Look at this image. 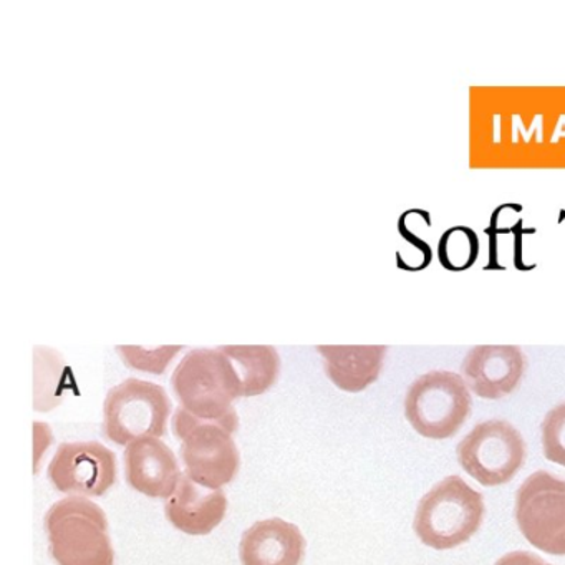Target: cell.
I'll return each mask as SVG.
<instances>
[{"label":"cell","mask_w":565,"mask_h":565,"mask_svg":"<svg viewBox=\"0 0 565 565\" xmlns=\"http://www.w3.org/2000/svg\"><path fill=\"white\" fill-rule=\"evenodd\" d=\"M181 408L204 422L236 433L239 426L233 402L243 396L239 379L223 350H191L171 379Z\"/></svg>","instance_id":"6da1fadb"},{"label":"cell","mask_w":565,"mask_h":565,"mask_svg":"<svg viewBox=\"0 0 565 565\" xmlns=\"http://www.w3.org/2000/svg\"><path fill=\"white\" fill-rule=\"evenodd\" d=\"M484 499L461 476H448L423 495L416 508V535L436 551L468 542L481 527Z\"/></svg>","instance_id":"7a4b0ae2"},{"label":"cell","mask_w":565,"mask_h":565,"mask_svg":"<svg viewBox=\"0 0 565 565\" xmlns=\"http://www.w3.org/2000/svg\"><path fill=\"white\" fill-rule=\"evenodd\" d=\"M52 557L58 565H114L104 509L84 495L55 502L45 515Z\"/></svg>","instance_id":"3957f363"},{"label":"cell","mask_w":565,"mask_h":565,"mask_svg":"<svg viewBox=\"0 0 565 565\" xmlns=\"http://www.w3.org/2000/svg\"><path fill=\"white\" fill-rule=\"evenodd\" d=\"M471 405V393L461 375L433 370L416 379L406 392L405 416L425 438L448 439L462 428Z\"/></svg>","instance_id":"277c9868"},{"label":"cell","mask_w":565,"mask_h":565,"mask_svg":"<svg viewBox=\"0 0 565 565\" xmlns=\"http://www.w3.org/2000/svg\"><path fill=\"white\" fill-rule=\"evenodd\" d=\"M173 433L181 441V459L186 475L207 489H221L239 471V449L233 431L213 422L196 418L184 408L173 416Z\"/></svg>","instance_id":"5b68a950"},{"label":"cell","mask_w":565,"mask_h":565,"mask_svg":"<svg viewBox=\"0 0 565 565\" xmlns=\"http://www.w3.org/2000/svg\"><path fill=\"white\" fill-rule=\"evenodd\" d=\"M171 402L163 386L128 379L108 392L104 405V429L110 441L131 445L167 433Z\"/></svg>","instance_id":"8992f818"},{"label":"cell","mask_w":565,"mask_h":565,"mask_svg":"<svg viewBox=\"0 0 565 565\" xmlns=\"http://www.w3.org/2000/svg\"><path fill=\"white\" fill-rule=\"evenodd\" d=\"M525 452L521 433L504 419L479 423L456 449L461 468L488 488L511 481L524 465Z\"/></svg>","instance_id":"52a82bcc"},{"label":"cell","mask_w":565,"mask_h":565,"mask_svg":"<svg viewBox=\"0 0 565 565\" xmlns=\"http://www.w3.org/2000/svg\"><path fill=\"white\" fill-rule=\"evenodd\" d=\"M515 521L529 544L565 555V481L548 471L525 479L515 494Z\"/></svg>","instance_id":"ba28073f"},{"label":"cell","mask_w":565,"mask_h":565,"mask_svg":"<svg viewBox=\"0 0 565 565\" xmlns=\"http://www.w3.org/2000/svg\"><path fill=\"white\" fill-rule=\"evenodd\" d=\"M49 479L65 494L98 498L117 481V456L97 441L64 443L49 466Z\"/></svg>","instance_id":"9c48e42d"},{"label":"cell","mask_w":565,"mask_h":565,"mask_svg":"<svg viewBox=\"0 0 565 565\" xmlns=\"http://www.w3.org/2000/svg\"><path fill=\"white\" fill-rule=\"evenodd\" d=\"M527 360L515 345H479L462 360V379L471 392L486 399L511 395L525 373Z\"/></svg>","instance_id":"30bf717a"},{"label":"cell","mask_w":565,"mask_h":565,"mask_svg":"<svg viewBox=\"0 0 565 565\" xmlns=\"http://www.w3.org/2000/svg\"><path fill=\"white\" fill-rule=\"evenodd\" d=\"M125 476L135 491L148 498H170L180 482L177 456L167 443L143 438L131 443L125 451Z\"/></svg>","instance_id":"8fae6325"},{"label":"cell","mask_w":565,"mask_h":565,"mask_svg":"<svg viewBox=\"0 0 565 565\" xmlns=\"http://www.w3.org/2000/svg\"><path fill=\"white\" fill-rule=\"evenodd\" d=\"M227 498L221 489H207L181 475L173 494L167 499L164 512L168 521L190 535H207L223 522Z\"/></svg>","instance_id":"7c38bea8"},{"label":"cell","mask_w":565,"mask_h":565,"mask_svg":"<svg viewBox=\"0 0 565 565\" xmlns=\"http://www.w3.org/2000/svg\"><path fill=\"white\" fill-rule=\"evenodd\" d=\"M306 552V539L292 522L273 518L256 522L241 539L243 565H299Z\"/></svg>","instance_id":"4fadbf2b"},{"label":"cell","mask_w":565,"mask_h":565,"mask_svg":"<svg viewBox=\"0 0 565 565\" xmlns=\"http://www.w3.org/2000/svg\"><path fill=\"white\" fill-rule=\"evenodd\" d=\"M317 352L323 356L327 376L333 385L343 392L359 393L379 380L388 349L385 345H320Z\"/></svg>","instance_id":"5bb4252c"},{"label":"cell","mask_w":565,"mask_h":565,"mask_svg":"<svg viewBox=\"0 0 565 565\" xmlns=\"http://www.w3.org/2000/svg\"><path fill=\"white\" fill-rule=\"evenodd\" d=\"M231 360L243 396H257L266 393L279 379V353L270 345H226L220 347Z\"/></svg>","instance_id":"9a60e30c"},{"label":"cell","mask_w":565,"mask_h":565,"mask_svg":"<svg viewBox=\"0 0 565 565\" xmlns=\"http://www.w3.org/2000/svg\"><path fill=\"white\" fill-rule=\"evenodd\" d=\"M478 236L469 227H451L439 241V260L449 270L471 267L478 259Z\"/></svg>","instance_id":"2e32d148"},{"label":"cell","mask_w":565,"mask_h":565,"mask_svg":"<svg viewBox=\"0 0 565 565\" xmlns=\"http://www.w3.org/2000/svg\"><path fill=\"white\" fill-rule=\"evenodd\" d=\"M183 347H161L157 350H145L141 347H117L124 362L130 369L141 370V372L163 375L164 370L170 365L171 360L181 352Z\"/></svg>","instance_id":"e0dca14e"},{"label":"cell","mask_w":565,"mask_h":565,"mask_svg":"<svg viewBox=\"0 0 565 565\" xmlns=\"http://www.w3.org/2000/svg\"><path fill=\"white\" fill-rule=\"evenodd\" d=\"M542 449L548 461L565 468V402L552 408L542 422Z\"/></svg>","instance_id":"ac0fdd59"},{"label":"cell","mask_w":565,"mask_h":565,"mask_svg":"<svg viewBox=\"0 0 565 565\" xmlns=\"http://www.w3.org/2000/svg\"><path fill=\"white\" fill-rule=\"evenodd\" d=\"M494 565H551L544 558L537 557L531 552L515 551L502 555Z\"/></svg>","instance_id":"d6986e66"}]
</instances>
